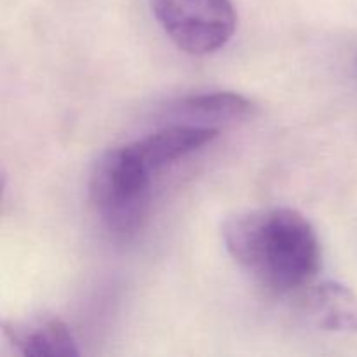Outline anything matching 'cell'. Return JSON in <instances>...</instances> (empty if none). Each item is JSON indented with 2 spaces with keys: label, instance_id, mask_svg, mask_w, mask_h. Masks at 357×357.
<instances>
[{
  "label": "cell",
  "instance_id": "1",
  "mask_svg": "<svg viewBox=\"0 0 357 357\" xmlns=\"http://www.w3.org/2000/svg\"><path fill=\"white\" fill-rule=\"evenodd\" d=\"M230 257L272 295L302 291L321 268L312 223L293 208H264L232 216L223 227Z\"/></svg>",
  "mask_w": 357,
  "mask_h": 357
},
{
  "label": "cell",
  "instance_id": "2",
  "mask_svg": "<svg viewBox=\"0 0 357 357\" xmlns=\"http://www.w3.org/2000/svg\"><path fill=\"white\" fill-rule=\"evenodd\" d=\"M153 173L132 145L117 146L96 160L89 201L101 227L117 241H129L145 227L152 202Z\"/></svg>",
  "mask_w": 357,
  "mask_h": 357
},
{
  "label": "cell",
  "instance_id": "3",
  "mask_svg": "<svg viewBox=\"0 0 357 357\" xmlns=\"http://www.w3.org/2000/svg\"><path fill=\"white\" fill-rule=\"evenodd\" d=\"M150 7L164 33L187 54H213L236 33L232 0H150Z\"/></svg>",
  "mask_w": 357,
  "mask_h": 357
},
{
  "label": "cell",
  "instance_id": "4",
  "mask_svg": "<svg viewBox=\"0 0 357 357\" xmlns=\"http://www.w3.org/2000/svg\"><path fill=\"white\" fill-rule=\"evenodd\" d=\"M296 316L321 331L357 335V293L335 281L309 284L296 293Z\"/></svg>",
  "mask_w": 357,
  "mask_h": 357
},
{
  "label": "cell",
  "instance_id": "5",
  "mask_svg": "<svg viewBox=\"0 0 357 357\" xmlns=\"http://www.w3.org/2000/svg\"><path fill=\"white\" fill-rule=\"evenodd\" d=\"M3 340L24 357H77L79 344L65 321L56 316H33L3 321Z\"/></svg>",
  "mask_w": 357,
  "mask_h": 357
},
{
  "label": "cell",
  "instance_id": "6",
  "mask_svg": "<svg viewBox=\"0 0 357 357\" xmlns=\"http://www.w3.org/2000/svg\"><path fill=\"white\" fill-rule=\"evenodd\" d=\"M253 112L255 103L250 98L234 91H211L178 98L167 105L164 119L167 124L218 128V124L244 121L251 117Z\"/></svg>",
  "mask_w": 357,
  "mask_h": 357
},
{
  "label": "cell",
  "instance_id": "7",
  "mask_svg": "<svg viewBox=\"0 0 357 357\" xmlns=\"http://www.w3.org/2000/svg\"><path fill=\"white\" fill-rule=\"evenodd\" d=\"M218 128H204V126L188 124H167L166 128L132 142V149L139 159L145 162L152 173L162 167L185 159L190 153L197 152L202 146L218 138Z\"/></svg>",
  "mask_w": 357,
  "mask_h": 357
},
{
  "label": "cell",
  "instance_id": "8",
  "mask_svg": "<svg viewBox=\"0 0 357 357\" xmlns=\"http://www.w3.org/2000/svg\"><path fill=\"white\" fill-rule=\"evenodd\" d=\"M356 66H357V59H356Z\"/></svg>",
  "mask_w": 357,
  "mask_h": 357
}]
</instances>
